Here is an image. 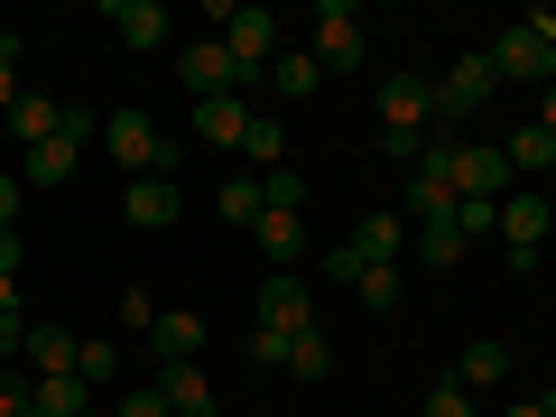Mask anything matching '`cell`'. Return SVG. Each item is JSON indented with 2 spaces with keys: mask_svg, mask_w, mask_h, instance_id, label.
<instances>
[{
  "mask_svg": "<svg viewBox=\"0 0 556 417\" xmlns=\"http://www.w3.org/2000/svg\"><path fill=\"white\" fill-rule=\"evenodd\" d=\"M112 371H121L112 343H84V353H75V380H93V390H112Z\"/></svg>",
  "mask_w": 556,
  "mask_h": 417,
  "instance_id": "30",
  "label": "cell"
},
{
  "mask_svg": "<svg viewBox=\"0 0 556 417\" xmlns=\"http://www.w3.org/2000/svg\"><path fill=\"white\" fill-rule=\"evenodd\" d=\"M0 316H20V269H0Z\"/></svg>",
  "mask_w": 556,
  "mask_h": 417,
  "instance_id": "39",
  "label": "cell"
},
{
  "mask_svg": "<svg viewBox=\"0 0 556 417\" xmlns=\"http://www.w3.org/2000/svg\"><path fill=\"white\" fill-rule=\"evenodd\" d=\"M455 232H464V251H473L482 232H501V204H455Z\"/></svg>",
  "mask_w": 556,
  "mask_h": 417,
  "instance_id": "31",
  "label": "cell"
},
{
  "mask_svg": "<svg viewBox=\"0 0 556 417\" xmlns=\"http://www.w3.org/2000/svg\"><path fill=\"white\" fill-rule=\"evenodd\" d=\"M353 298L371 306V316H390V306H399V260H380V269H362V278H353Z\"/></svg>",
  "mask_w": 556,
  "mask_h": 417,
  "instance_id": "25",
  "label": "cell"
},
{
  "mask_svg": "<svg viewBox=\"0 0 556 417\" xmlns=\"http://www.w3.org/2000/svg\"><path fill=\"white\" fill-rule=\"evenodd\" d=\"M223 47H232V65H241V93H251L278 65V20L269 10H232V20H223Z\"/></svg>",
  "mask_w": 556,
  "mask_h": 417,
  "instance_id": "4",
  "label": "cell"
},
{
  "mask_svg": "<svg viewBox=\"0 0 556 417\" xmlns=\"http://www.w3.org/2000/svg\"><path fill=\"white\" fill-rule=\"evenodd\" d=\"M121 204H130V223H139V232H167V223L186 214L177 177H130V186H121Z\"/></svg>",
  "mask_w": 556,
  "mask_h": 417,
  "instance_id": "10",
  "label": "cell"
},
{
  "mask_svg": "<svg viewBox=\"0 0 556 417\" xmlns=\"http://www.w3.org/2000/svg\"><path fill=\"white\" fill-rule=\"evenodd\" d=\"M84 417H102V408H84Z\"/></svg>",
  "mask_w": 556,
  "mask_h": 417,
  "instance_id": "41",
  "label": "cell"
},
{
  "mask_svg": "<svg viewBox=\"0 0 556 417\" xmlns=\"http://www.w3.org/2000/svg\"><path fill=\"white\" fill-rule=\"evenodd\" d=\"M492 93H501V65H492V56H455V75L437 84V121H464V112H482Z\"/></svg>",
  "mask_w": 556,
  "mask_h": 417,
  "instance_id": "7",
  "label": "cell"
},
{
  "mask_svg": "<svg viewBox=\"0 0 556 417\" xmlns=\"http://www.w3.org/2000/svg\"><path fill=\"white\" fill-rule=\"evenodd\" d=\"M251 241L269 251V269H298V251H306V223H298V214H278V204H269V214L251 223Z\"/></svg>",
  "mask_w": 556,
  "mask_h": 417,
  "instance_id": "17",
  "label": "cell"
},
{
  "mask_svg": "<svg viewBox=\"0 0 556 417\" xmlns=\"http://www.w3.org/2000/svg\"><path fill=\"white\" fill-rule=\"evenodd\" d=\"M501 417H556V390H538V399H519V408H501Z\"/></svg>",
  "mask_w": 556,
  "mask_h": 417,
  "instance_id": "38",
  "label": "cell"
},
{
  "mask_svg": "<svg viewBox=\"0 0 556 417\" xmlns=\"http://www.w3.org/2000/svg\"><path fill=\"white\" fill-rule=\"evenodd\" d=\"M149 343H159V362H204V316H186V306H167V316L149 325Z\"/></svg>",
  "mask_w": 556,
  "mask_h": 417,
  "instance_id": "16",
  "label": "cell"
},
{
  "mask_svg": "<svg viewBox=\"0 0 556 417\" xmlns=\"http://www.w3.org/2000/svg\"><path fill=\"white\" fill-rule=\"evenodd\" d=\"M177 75H186V93H195V102L241 93V65H232V47H223V38H195V47L177 56Z\"/></svg>",
  "mask_w": 556,
  "mask_h": 417,
  "instance_id": "8",
  "label": "cell"
},
{
  "mask_svg": "<svg viewBox=\"0 0 556 417\" xmlns=\"http://www.w3.org/2000/svg\"><path fill=\"white\" fill-rule=\"evenodd\" d=\"M112 417H177V408H167V399H159V390H130V399H121V408H112Z\"/></svg>",
  "mask_w": 556,
  "mask_h": 417,
  "instance_id": "35",
  "label": "cell"
},
{
  "mask_svg": "<svg viewBox=\"0 0 556 417\" xmlns=\"http://www.w3.org/2000/svg\"><path fill=\"white\" fill-rule=\"evenodd\" d=\"M538 130L556 139V84H547V93H538Z\"/></svg>",
  "mask_w": 556,
  "mask_h": 417,
  "instance_id": "40",
  "label": "cell"
},
{
  "mask_svg": "<svg viewBox=\"0 0 556 417\" xmlns=\"http://www.w3.org/2000/svg\"><path fill=\"white\" fill-rule=\"evenodd\" d=\"M159 399L177 417H204L214 408V390H204V362H159Z\"/></svg>",
  "mask_w": 556,
  "mask_h": 417,
  "instance_id": "14",
  "label": "cell"
},
{
  "mask_svg": "<svg viewBox=\"0 0 556 417\" xmlns=\"http://www.w3.org/2000/svg\"><path fill=\"white\" fill-rule=\"evenodd\" d=\"M84 408H102V390H93V380H75V371L38 380V399H28V417H84Z\"/></svg>",
  "mask_w": 556,
  "mask_h": 417,
  "instance_id": "15",
  "label": "cell"
},
{
  "mask_svg": "<svg viewBox=\"0 0 556 417\" xmlns=\"http://www.w3.org/2000/svg\"><path fill=\"white\" fill-rule=\"evenodd\" d=\"M547 195H538V186H519V195H501V241H510V269H538V241H547Z\"/></svg>",
  "mask_w": 556,
  "mask_h": 417,
  "instance_id": "5",
  "label": "cell"
},
{
  "mask_svg": "<svg viewBox=\"0 0 556 417\" xmlns=\"http://www.w3.org/2000/svg\"><path fill=\"white\" fill-rule=\"evenodd\" d=\"M10 353H28V316H0V362Z\"/></svg>",
  "mask_w": 556,
  "mask_h": 417,
  "instance_id": "36",
  "label": "cell"
},
{
  "mask_svg": "<svg viewBox=\"0 0 556 417\" xmlns=\"http://www.w3.org/2000/svg\"><path fill=\"white\" fill-rule=\"evenodd\" d=\"M195 130L214 139V149H241V130H251V102H241V93H214V102H195Z\"/></svg>",
  "mask_w": 556,
  "mask_h": 417,
  "instance_id": "19",
  "label": "cell"
},
{
  "mask_svg": "<svg viewBox=\"0 0 556 417\" xmlns=\"http://www.w3.org/2000/svg\"><path fill=\"white\" fill-rule=\"evenodd\" d=\"M112 28L130 47H167V10H159V0H112Z\"/></svg>",
  "mask_w": 556,
  "mask_h": 417,
  "instance_id": "22",
  "label": "cell"
},
{
  "mask_svg": "<svg viewBox=\"0 0 556 417\" xmlns=\"http://www.w3.org/2000/svg\"><path fill=\"white\" fill-rule=\"evenodd\" d=\"M10 130H20V149H38V139L65 130V102L56 93H20V102H10Z\"/></svg>",
  "mask_w": 556,
  "mask_h": 417,
  "instance_id": "18",
  "label": "cell"
},
{
  "mask_svg": "<svg viewBox=\"0 0 556 417\" xmlns=\"http://www.w3.org/2000/svg\"><path fill=\"white\" fill-rule=\"evenodd\" d=\"M501 371H510V343H501V334H473V343H464V362H455L464 390H492Z\"/></svg>",
  "mask_w": 556,
  "mask_h": 417,
  "instance_id": "21",
  "label": "cell"
},
{
  "mask_svg": "<svg viewBox=\"0 0 556 417\" xmlns=\"http://www.w3.org/2000/svg\"><path fill=\"white\" fill-rule=\"evenodd\" d=\"M0 232H20V177H0Z\"/></svg>",
  "mask_w": 556,
  "mask_h": 417,
  "instance_id": "37",
  "label": "cell"
},
{
  "mask_svg": "<svg viewBox=\"0 0 556 417\" xmlns=\"http://www.w3.org/2000/svg\"><path fill=\"white\" fill-rule=\"evenodd\" d=\"M269 84H278V93H288V102H306V93H316V84H325V65L306 56V47H288V56L269 65Z\"/></svg>",
  "mask_w": 556,
  "mask_h": 417,
  "instance_id": "24",
  "label": "cell"
},
{
  "mask_svg": "<svg viewBox=\"0 0 556 417\" xmlns=\"http://www.w3.org/2000/svg\"><path fill=\"white\" fill-rule=\"evenodd\" d=\"M102 149L121 159V177H167V167H177V139H159L149 112H112L102 121Z\"/></svg>",
  "mask_w": 556,
  "mask_h": 417,
  "instance_id": "3",
  "label": "cell"
},
{
  "mask_svg": "<svg viewBox=\"0 0 556 417\" xmlns=\"http://www.w3.org/2000/svg\"><path fill=\"white\" fill-rule=\"evenodd\" d=\"M427 417H473V390H464V380H437V390H427Z\"/></svg>",
  "mask_w": 556,
  "mask_h": 417,
  "instance_id": "32",
  "label": "cell"
},
{
  "mask_svg": "<svg viewBox=\"0 0 556 417\" xmlns=\"http://www.w3.org/2000/svg\"><path fill=\"white\" fill-rule=\"evenodd\" d=\"M306 56H316L325 75H334V65H362V20L343 10V0H325V10H316V38H306Z\"/></svg>",
  "mask_w": 556,
  "mask_h": 417,
  "instance_id": "9",
  "label": "cell"
},
{
  "mask_svg": "<svg viewBox=\"0 0 556 417\" xmlns=\"http://www.w3.org/2000/svg\"><path fill=\"white\" fill-rule=\"evenodd\" d=\"M241 159H251L260 177H269V167H288V139H278V121H269V112H251V130H241Z\"/></svg>",
  "mask_w": 556,
  "mask_h": 417,
  "instance_id": "23",
  "label": "cell"
},
{
  "mask_svg": "<svg viewBox=\"0 0 556 417\" xmlns=\"http://www.w3.org/2000/svg\"><path fill=\"white\" fill-rule=\"evenodd\" d=\"M501 177H510L501 149H455V204H501Z\"/></svg>",
  "mask_w": 556,
  "mask_h": 417,
  "instance_id": "11",
  "label": "cell"
},
{
  "mask_svg": "<svg viewBox=\"0 0 556 417\" xmlns=\"http://www.w3.org/2000/svg\"><path fill=\"white\" fill-rule=\"evenodd\" d=\"M288 371H298V380H325V371H334V343H325L316 325H306V334L288 343Z\"/></svg>",
  "mask_w": 556,
  "mask_h": 417,
  "instance_id": "26",
  "label": "cell"
},
{
  "mask_svg": "<svg viewBox=\"0 0 556 417\" xmlns=\"http://www.w3.org/2000/svg\"><path fill=\"white\" fill-rule=\"evenodd\" d=\"M399 214H408L417 232H427V223H455V186H445V177H417V167H408V186H399Z\"/></svg>",
  "mask_w": 556,
  "mask_h": 417,
  "instance_id": "12",
  "label": "cell"
},
{
  "mask_svg": "<svg viewBox=\"0 0 556 417\" xmlns=\"http://www.w3.org/2000/svg\"><path fill=\"white\" fill-rule=\"evenodd\" d=\"M75 149H84V139H38V149H20V186H65V177H75Z\"/></svg>",
  "mask_w": 556,
  "mask_h": 417,
  "instance_id": "13",
  "label": "cell"
},
{
  "mask_svg": "<svg viewBox=\"0 0 556 417\" xmlns=\"http://www.w3.org/2000/svg\"><path fill=\"white\" fill-rule=\"evenodd\" d=\"M427 121H437V84H427V75H390V84H380V149H390L399 167H417Z\"/></svg>",
  "mask_w": 556,
  "mask_h": 417,
  "instance_id": "1",
  "label": "cell"
},
{
  "mask_svg": "<svg viewBox=\"0 0 556 417\" xmlns=\"http://www.w3.org/2000/svg\"><path fill=\"white\" fill-rule=\"evenodd\" d=\"M260 214H269L260 177H232V186H223V223H260Z\"/></svg>",
  "mask_w": 556,
  "mask_h": 417,
  "instance_id": "28",
  "label": "cell"
},
{
  "mask_svg": "<svg viewBox=\"0 0 556 417\" xmlns=\"http://www.w3.org/2000/svg\"><path fill=\"white\" fill-rule=\"evenodd\" d=\"M204 417H214V408H204Z\"/></svg>",
  "mask_w": 556,
  "mask_h": 417,
  "instance_id": "42",
  "label": "cell"
},
{
  "mask_svg": "<svg viewBox=\"0 0 556 417\" xmlns=\"http://www.w3.org/2000/svg\"><path fill=\"white\" fill-rule=\"evenodd\" d=\"M316 325V298H306L298 269H269L260 278V334H306Z\"/></svg>",
  "mask_w": 556,
  "mask_h": 417,
  "instance_id": "6",
  "label": "cell"
},
{
  "mask_svg": "<svg viewBox=\"0 0 556 417\" xmlns=\"http://www.w3.org/2000/svg\"><path fill=\"white\" fill-rule=\"evenodd\" d=\"M20 56H28V38H20V28H0V112L20 102Z\"/></svg>",
  "mask_w": 556,
  "mask_h": 417,
  "instance_id": "29",
  "label": "cell"
},
{
  "mask_svg": "<svg viewBox=\"0 0 556 417\" xmlns=\"http://www.w3.org/2000/svg\"><path fill=\"white\" fill-rule=\"evenodd\" d=\"M288 343H298V334H251V362H260V371H278V362H288Z\"/></svg>",
  "mask_w": 556,
  "mask_h": 417,
  "instance_id": "34",
  "label": "cell"
},
{
  "mask_svg": "<svg viewBox=\"0 0 556 417\" xmlns=\"http://www.w3.org/2000/svg\"><path fill=\"white\" fill-rule=\"evenodd\" d=\"M75 353H84V343L65 334V325H28V371H38V380H56V371H75Z\"/></svg>",
  "mask_w": 556,
  "mask_h": 417,
  "instance_id": "20",
  "label": "cell"
},
{
  "mask_svg": "<svg viewBox=\"0 0 556 417\" xmlns=\"http://www.w3.org/2000/svg\"><path fill=\"white\" fill-rule=\"evenodd\" d=\"M417 260H427V269H455V260H464V232H455V223H427V232H417Z\"/></svg>",
  "mask_w": 556,
  "mask_h": 417,
  "instance_id": "27",
  "label": "cell"
},
{
  "mask_svg": "<svg viewBox=\"0 0 556 417\" xmlns=\"http://www.w3.org/2000/svg\"><path fill=\"white\" fill-rule=\"evenodd\" d=\"M28 399H38V380H20V371H0V417H28Z\"/></svg>",
  "mask_w": 556,
  "mask_h": 417,
  "instance_id": "33",
  "label": "cell"
},
{
  "mask_svg": "<svg viewBox=\"0 0 556 417\" xmlns=\"http://www.w3.org/2000/svg\"><path fill=\"white\" fill-rule=\"evenodd\" d=\"M492 65H501V84H538V93H547L556 84V10H529L519 28H501Z\"/></svg>",
  "mask_w": 556,
  "mask_h": 417,
  "instance_id": "2",
  "label": "cell"
}]
</instances>
